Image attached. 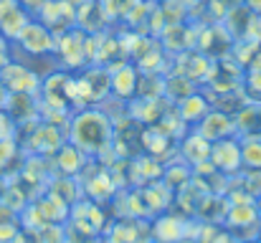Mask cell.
Instances as JSON below:
<instances>
[{"label": "cell", "instance_id": "1", "mask_svg": "<svg viewBox=\"0 0 261 243\" xmlns=\"http://www.w3.org/2000/svg\"><path fill=\"white\" fill-rule=\"evenodd\" d=\"M15 38H18V43H20L23 48H28L31 53H41V51H48V48L54 46V41H51V36L46 33V28H43V25H36V23H25L23 31H20Z\"/></svg>", "mask_w": 261, "mask_h": 243}, {"label": "cell", "instance_id": "2", "mask_svg": "<svg viewBox=\"0 0 261 243\" xmlns=\"http://www.w3.org/2000/svg\"><path fill=\"white\" fill-rule=\"evenodd\" d=\"M8 64V53H5V48H3V43H0V69Z\"/></svg>", "mask_w": 261, "mask_h": 243}]
</instances>
